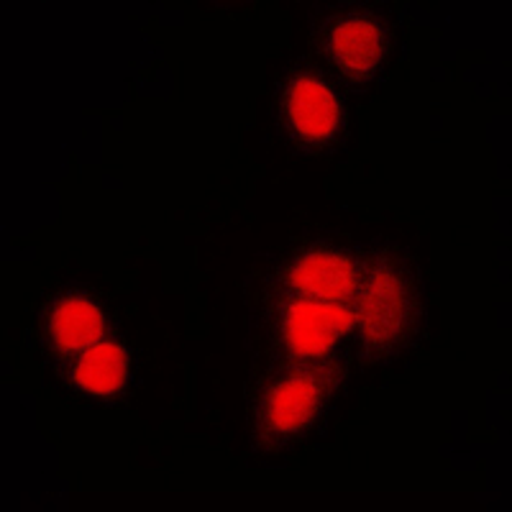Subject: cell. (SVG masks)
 I'll use <instances>...</instances> for the list:
<instances>
[{
  "label": "cell",
  "instance_id": "cell-2",
  "mask_svg": "<svg viewBox=\"0 0 512 512\" xmlns=\"http://www.w3.org/2000/svg\"><path fill=\"white\" fill-rule=\"evenodd\" d=\"M338 384V367L333 361H292L277 379L267 384L256 428L264 441H287L300 436L318 420Z\"/></svg>",
  "mask_w": 512,
  "mask_h": 512
},
{
  "label": "cell",
  "instance_id": "cell-4",
  "mask_svg": "<svg viewBox=\"0 0 512 512\" xmlns=\"http://www.w3.org/2000/svg\"><path fill=\"white\" fill-rule=\"evenodd\" d=\"M351 303L285 295L277 305L274 331L290 361H326L354 331Z\"/></svg>",
  "mask_w": 512,
  "mask_h": 512
},
{
  "label": "cell",
  "instance_id": "cell-8",
  "mask_svg": "<svg viewBox=\"0 0 512 512\" xmlns=\"http://www.w3.org/2000/svg\"><path fill=\"white\" fill-rule=\"evenodd\" d=\"M128 379V351L113 338H103L80 351L72 364V384L85 395L113 397Z\"/></svg>",
  "mask_w": 512,
  "mask_h": 512
},
{
  "label": "cell",
  "instance_id": "cell-3",
  "mask_svg": "<svg viewBox=\"0 0 512 512\" xmlns=\"http://www.w3.org/2000/svg\"><path fill=\"white\" fill-rule=\"evenodd\" d=\"M277 116L297 149L318 152L341 136L346 108L328 77L315 70H295L280 85Z\"/></svg>",
  "mask_w": 512,
  "mask_h": 512
},
{
  "label": "cell",
  "instance_id": "cell-1",
  "mask_svg": "<svg viewBox=\"0 0 512 512\" xmlns=\"http://www.w3.org/2000/svg\"><path fill=\"white\" fill-rule=\"evenodd\" d=\"M351 308L354 328L369 356L390 354L410 336L418 315V290L397 256L374 254L361 262Z\"/></svg>",
  "mask_w": 512,
  "mask_h": 512
},
{
  "label": "cell",
  "instance_id": "cell-7",
  "mask_svg": "<svg viewBox=\"0 0 512 512\" xmlns=\"http://www.w3.org/2000/svg\"><path fill=\"white\" fill-rule=\"evenodd\" d=\"M49 336L62 354H80L105 336V313L85 295H64L49 315Z\"/></svg>",
  "mask_w": 512,
  "mask_h": 512
},
{
  "label": "cell",
  "instance_id": "cell-6",
  "mask_svg": "<svg viewBox=\"0 0 512 512\" xmlns=\"http://www.w3.org/2000/svg\"><path fill=\"white\" fill-rule=\"evenodd\" d=\"M361 262L336 246H310L282 272L287 295L313 297L328 303H351L359 290Z\"/></svg>",
  "mask_w": 512,
  "mask_h": 512
},
{
  "label": "cell",
  "instance_id": "cell-5",
  "mask_svg": "<svg viewBox=\"0 0 512 512\" xmlns=\"http://www.w3.org/2000/svg\"><path fill=\"white\" fill-rule=\"evenodd\" d=\"M320 47L346 80L367 82L379 72L387 54V29L369 11L336 13L320 29Z\"/></svg>",
  "mask_w": 512,
  "mask_h": 512
}]
</instances>
